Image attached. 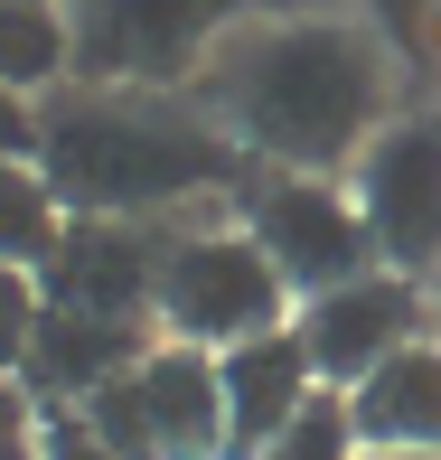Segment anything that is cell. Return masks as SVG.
Masks as SVG:
<instances>
[{
    "instance_id": "6da1fadb",
    "label": "cell",
    "mask_w": 441,
    "mask_h": 460,
    "mask_svg": "<svg viewBox=\"0 0 441 460\" xmlns=\"http://www.w3.org/2000/svg\"><path fill=\"white\" fill-rule=\"evenodd\" d=\"M188 94L244 141L254 170L348 179L357 151L394 122V48L339 10H254Z\"/></svg>"
},
{
    "instance_id": "7a4b0ae2",
    "label": "cell",
    "mask_w": 441,
    "mask_h": 460,
    "mask_svg": "<svg viewBox=\"0 0 441 460\" xmlns=\"http://www.w3.org/2000/svg\"><path fill=\"white\" fill-rule=\"evenodd\" d=\"M29 160L66 217H132V226H179L188 207H235V188L254 179L244 141L198 94H151V85L38 94Z\"/></svg>"
},
{
    "instance_id": "3957f363",
    "label": "cell",
    "mask_w": 441,
    "mask_h": 460,
    "mask_svg": "<svg viewBox=\"0 0 441 460\" xmlns=\"http://www.w3.org/2000/svg\"><path fill=\"white\" fill-rule=\"evenodd\" d=\"M57 10H66V85L188 94L263 0H57Z\"/></svg>"
},
{
    "instance_id": "277c9868",
    "label": "cell",
    "mask_w": 441,
    "mask_h": 460,
    "mask_svg": "<svg viewBox=\"0 0 441 460\" xmlns=\"http://www.w3.org/2000/svg\"><path fill=\"white\" fill-rule=\"evenodd\" d=\"M291 282L272 273V254L254 235H244L235 217L216 226H170V254H160V339L179 348H207V358H225V348L263 339V329H291Z\"/></svg>"
},
{
    "instance_id": "5b68a950",
    "label": "cell",
    "mask_w": 441,
    "mask_h": 460,
    "mask_svg": "<svg viewBox=\"0 0 441 460\" xmlns=\"http://www.w3.org/2000/svg\"><path fill=\"white\" fill-rule=\"evenodd\" d=\"M235 226L272 254V273L291 282V301H320L357 273H375V235L357 217L348 179H320V170H254L235 188Z\"/></svg>"
},
{
    "instance_id": "8992f818",
    "label": "cell",
    "mask_w": 441,
    "mask_h": 460,
    "mask_svg": "<svg viewBox=\"0 0 441 460\" xmlns=\"http://www.w3.org/2000/svg\"><path fill=\"white\" fill-rule=\"evenodd\" d=\"M85 423L113 442L122 460H225V385H216V358L207 348H179L160 339L132 376L75 404Z\"/></svg>"
},
{
    "instance_id": "52a82bcc",
    "label": "cell",
    "mask_w": 441,
    "mask_h": 460,
    "mask_svg": "<svg viewBox=\"0 0 441 460\" xmlns=\"http://www.w3.org/2000/svg\"><path fill=\"white\" fill-rule=\"evenodd\" d=\"M348 198H357V217L375 235V263L432 282L441 273V113H394L357 151Z\"/></svg>"
},
{
    "instance_id": "ba28073f",
    "label": "cell",
    "mask_w": 441,
    "mask_h": 460,
    "mask_svg": "<svg viewBox=\"0 0 441 460\" xmlns=\"http://www.w3.org/2000/svg\"><path fill=\"white\" fill-rule=\"evenodd\" d=\"M291 329H301V348H310V367H320V385L357 394L375 367L394 358V348L432 339L441 310H432V291L413 282V273L375 263V273H357V282H339V291H320V301H301V310H291Z\"/></svg>"
},
{
    "instance_id": "9c48e42d",
    "label": "cell",
    "mask_w": 441,
    "mask_h": 460,
    "mask_svg": "<svg viewBox=\"0 0 441 460\" xmlns=\"http://www.w3.org/2000/svg\"><path fill=\"white\" fill-rule=\"evenodd\" d=\"M160 254L170 226H132V217H66L38 263V301L57 310H103V320H151L160 301ZM160 329V320H151Z\"/></svg>"
},
{
    "instance_id": "30bf717a",
    "label": "cell",
    "mask_w": 441,
    "mask_h": 460,
    "mask_svg": "<svg viewBox=\"0 0 441 460\" xmlns=\"http://www.w3.org/2000/svg\"><path fill=\"white\" fill-rule=\"evenodd\" d=\"M151 348H160L151 320H103V310L38 301L29 358H19V394H29V404H94V394L113 385V376H132Z\"/></svg>"
},
{
    "instance_id": "8fae6325",
    "label": "cell",
    "mask_w": 441,
    "mask_h": 460,
    "mask_svg": "<svg viewBox=\"0 0 441 460\" xmlns=\"http://www.w3.org/2000/svg\"><path fill=\"white\" fill-rule=\"evenodd\" d=\"M216 385H225V460H263V442L320 394V367H310L301 329H263L216 358Z\"/></svg>"
},
{
    "instance_id": "7c38bea8",
    "label": "cell",
    "mask_w": 441,
    "mask_h": 460,
    "mask_svg": "<svg viewBox=\"0 0 441 460\" xmlns=\"http://www.w3.org/2000/svg\"><path fill=\"white\" fill-rule=\"evenodd\" d=\"M348 404H357L366 451H441V329L413 339V348H394Z\"/></svg>"
},
{
    "instance_id": "4fadbf2b",
    "label": "cell",
    "mask_w": 441,
    "mask_h": 460,
    "mask_svg": "<svg viewBox=\"0 0 441 460\" xmlns=\"http://www.w3.org/2000/svg\"><path fill=\"white\" fill-rule=\"evenodd\" d=\"M66 85V10L57 0H0V94L38 103Z\"/></svg>"
},
{
    "instance_id": "5bb4252c",
    "label": "cell",
    "mask_w": 441,
    "mask_h": 460,
    "mask_svg": "<svg viewBox=\"0 0 441 460\" xmlns=\"http://www.w3.org/2000/svg\"><path fill=\"white\" fill-rule=\"evenodd\" d=\"M57 226H66V207H57V188L38 179V160H0V263L38 273L48 244H57Z\"/></svg>"
},
{
    "instance_id": "9a60e30c",
    "label": "cell",
    "mask_w": 441,
    "mask_h": 460,
    "mask_svg": "<svg viewBox=\"0 0 441 460\" xmlns=\"http://www.w3.org/2000/svg\"><path fill=\"white\" fill-rule=\"evenodd\" d=\"M263 460H366V432H357V404L339 385H320L282 432L263 442Z\"/></svg>"
},
{
    "instance_id": "2e32d148",
    "label": "cell",
    "mask_w": 441,
    "mask_h": 460,
    "mask_svg": "<svg viewBox=\"0 0 441 460\" xmlns=\"http://www.w3.org/2000/svg\"><path fill=\"white\" fill-rule=\"evenodd\" d=\"M29 329H38V273L0 263V385H19V358H29Z\"/></svg>"
},
{
    "instance_id": "e0dca14e",
    "label": "cell",
    "mask_w": 441,
    "mask_h": 460,
    "mask_svg": "<svg viewBox=\"0 0 441 460\" xmlns=\"http://www.w3.org/2000/svg\"><path fill=\"white\" fill-rule=\"evenodd\" d=\"M38 460H122L75 404H38Z\"/></svg>"
},
{
    "instance_id": "ac0fdd59",
    "label": "cell",
    "mask_w": 441,
    "mask_h": 460,
    "mask_svg": "<svg viewBox=\"0 0 441 460\" xmlns=\"http://www.w3.org/2000/svg\"><path fill=\"white\" fill-rule=\"evenodd\" d=\"M357 10H366V29L385 38V48H423L441 29V0H357Z\"/></svg>"
},
{
    "instance_id": "d6986e66",
    "label": "cell",
    "mask_w": 441,
    "mask_h": 460,
    "mask_svg": "<svg viewBox=\"0 0 441 460\" xmlns=\"http://www.w3.org/2000/svg\"><path fill=\"white\" fill-rule=\"evenodd\" d=\"M0 460H38V404L19 385H0Z\"/></svg>"
},
{
    "instance_id": "ffe728a7",
    "label": "cell",
    "mask_w": 441,
    "mask_h": 460,
    "mask_svg": "<svg viewBox=\"0 0 441 460\" xmlns=\"http://www.w3.org/2000/svg\"><path fill=\"white\" fill-rule=\"evenodd\" d=\"M0 160H29V103L0 94Z\"/></svg>"
},
{
    "instance_id": "44dd1931",
    "label": "cell",
    "mask_w": 441,
    "mask_h": 460,
    "mask_svg": "<svg viewBox=\"0 0 441 460\" xmlns=\"http://www.w3.org/2000/svg\"><path fill=\"white\" fill-rule=\"evenodd\" d=\"M366 460H441V451H366Z\"/></svg>"
},
{
    "instance_id": "7402d4cb",
    "label": "cell",
    "mask_w": 441,
    "mask_h": 460,
    "mask_svg": "<svg viewBox=\"0 0 441 460\" xmlns=\"http://www.w3.org/2000/svg\"><path fill=\"white\" fill-rule=\"evenodd\" d=\"M263 10H320V0H263Z\"/></svg>"
},
{
    "instance_id": "603a6c76",
    "label": "cell",
    "mask_w": 441,
    "mask_h": 460,
    "mask_svg": "<svg viewBox=\"0 0 441 460\" xmlns=\"http://www.w3.org/2000/svg\"><path fill=\"white\" fill-rule=\"evenodd\" d=\"M432 310H441V291H432Z\"/></svg>"
}]
</instances>
